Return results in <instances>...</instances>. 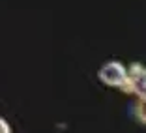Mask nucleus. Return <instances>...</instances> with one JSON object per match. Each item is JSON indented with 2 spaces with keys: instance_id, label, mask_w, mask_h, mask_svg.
<instances>
[{
  "instance_id": "obj_3",
  "label": "nucleus",
  "mask_w": 146,
  "mask_h": 133,
  "mask_svg": "<svg viewBox=\"0 0 146 133\" xmlns=\"http://www.w3.org/2000/svg\"><path fill=\"white\" fill-rule=\"evenodd\" d=\"M137 118L142 122V124H146V96H141V101L137 103Z\"/></svg>"
},
{
  "instance_id": "obj_1",
  "label": "nucleus",
  "mask_w": 146,
  "mask_h": 133,
  "mask_svg": "<svg viewBox=\"0 0 146 133\" xmlns=\"http://www.w3.org/2000/svg\"><path fill=\"white\" fill-rule=\"evenodd\" d=\"M99 79H101V82H105L109 86L122 88L124 92H131V84H129V79H127V69H125L124 64H120L116 60L107 62L105 66H101Z\"/></svg>"
},
{
  "instance_id": "obj_2",
  "label": "nucleus",
  "mask_w": 146,
  "mask_h": 133,
  "mask_svg": "<svg viewBox=\"0 0 146 133\" xmlns=\"http://www.w3.org/2000/svg\"><path fill=\"white\" fill-rule=\"evenodd\" d=\"M127 79L129 84H131V92L141 98V96H146V68L141 64H133L127 69Z\"/></svg>"
},
{
  "instance_id": "obj_4",
  "label": "nucleus",
  "mask_w": 146,
  "mask_h": 133,
  "mask_svg": "<svg viewBox=\"0 0 146 133\" xmlns=\"http://www.w3.org/2000/svg\"><path fill=\"white\" fill-rule=\"evenodd\" d=\"M9 131H11L9 124L4 120V118H0V133H9Z\"/></svg>"
}]
</instances>
